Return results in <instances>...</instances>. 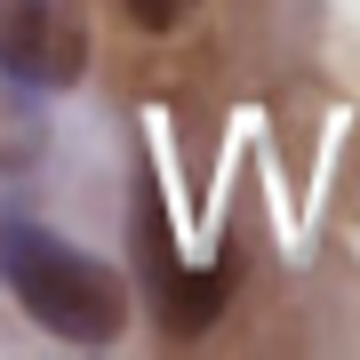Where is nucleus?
<instances>
[{
  "label": "nucleus",
  "instance_id": "nucleus-4",
  "mask_svg": "<svg viewBox=\"0 0 360 360\" xmlns=\"http://www.w3.org/2000/svg\"><path fill=\"white\" fill-rule=\"evenodd\" d=\"M120 16H129L136 32H184L200 16V0H120Z\"/></svg>",
  "mask_w": 360,
  "mask_h": 360
},
{
  "label": "nucleus",
  "instance_id": "nucleus-1",
  "mask_svg": "<svg viewBox=\"0 0 360 360\" xmlns=\"http://www.w3.org/2000/svg\"><path fill=\"white\" fill-rule=\"evenodd\" d=\"M0 281L32 312L56 345H112L129 328V288L112 264H96L89 248H72L65 232L8 217L0 224Z\"/></svg>",
  "mask_w": 360,
  "mask_h": 360
},
{
  "label": "nucleus",
  "instance_id": "nucleus-2",
  "mask_svg": "<svg viewBox=\"0 0 360 360\" xmlns=\"http://www.w3.org/2000/svg\"><path fill=\"white\" fill-rule=\"evenodd\" d=\"M129 232H136V272H144V296H153L160 328L168 336H200L224 312L232 281H240L232 240H217L208 257H184V248H176V224H168V208H160V184H136V224Z\"/></svg>",
  "mask_w": 360,
  "mask_h": 360
},
{
  "label": "nucleus",
  "instance_id": "nucleus-3",
  "mask_svg": "<svg viewBox=\"0 0 360 360\" xmlns=\"http://www.w3.org/2000/svg\"><path fill=\"white\" fill-rule=\"evenodd\" d=\"M89 65L80 0H0V72L16 89H72Z\"/></svg>",
  "mask_w": 360,
  "mask_h": 360
}]
</instances>
